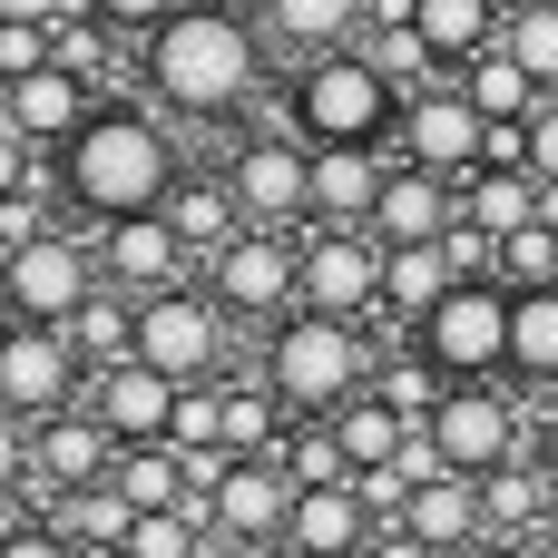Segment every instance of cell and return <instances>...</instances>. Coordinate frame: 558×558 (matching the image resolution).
Returning <instances> with one entry per match:
<instances>
[{
    "instance_id": "cell-43",
    "label": "cell",
    "mask_w": 558,
    "mask_h": 558,
    "mask_svg": "<svg viewBox=\"0 0 558 558\" xmlns=\"http://www.w3.org/2000/svg\"><path fill=\"white\" fill-rule=\"evenodd\" d=\"M88 10H98L108 29H128V39H147V29H167L186 0H88Z\"/></svg>"
},
{
    "instance_id": "cell-33",
    "label": "cell",
    "mask_w": 558,
    "mask_h": 558,
    "mask_svg": "<svg viewBox=\"0 0 558 558\" xmlns=\"http://www.w3.org/2000/svg\"><path fill=\"white\" fill-rule=\"evenodd\" d=\"M69 343L88 353V373H108V363H128V353H137V294H118V284H98V294L78 304V324H69Z\"/></svg>"
},
{
    "instance_id": "cell-25",
    "label": "cell",
    "mask_w": 558,
    "mask_h": 558,
    "mask_svg": "<svg viewBox=\"0 0 558 558\" xmlns=\"http://www.w3.org/2000/svg\"><path fill=\"white\" fill-rule=\"evenodd\" d=\"M167 226L186 235V255L206 265V255H226L235 235H245V206H235V186L216 177V167H186L177 177V196H167Z\"/></svg>"
},
{
    "instance_id": "cell-8",
    "label": "cell",
    "mask_w": 558,
    "mask_h": 558,
    "mask_svg": "<svg viewBox=\"0 0 558 558\" xmlns=\"http://www.w3.org/2000/svg\"><path fill=\"white\" fill-rule=\"evenodd\" d=\"M196 284L235 314V333H275V324L304 304V235H265V226H245L226 255L196 265Z\"/></svg>"
},
{
    "instance_id": "cell-6",
    "label": "cell",
    "mask_w": 558,
    "mask_h": 558,
    "mask_svg": "<svg viewBox=\"0 0 558 558\" xmlns=\"http://www.w3.org/2000/svg\"><path fill=\"white\" fill-rule=\"evenodd\" d=\"M137 363L167 383H235V314L206 284L137 294Z\"/></svg>"
},
{
    "instance_id": "cell-40",
    "label": "cell",
    "mask_w": 558,
    "mask_h": 558,
    "mask_svg": "<svg viewBox=\"0 0 558 558\" xmlns=\"http://www.w3.org/2000/svg\"><path fill=\"white\" fill-rule=\"evenodd\" d=\"M0 558H88V549H78L69 530H49L39 510H20V520H10V539H0Z\"/></svg>"
},
{
    "instance_id": "cell-27",
    "label": "cell",
    "mask_w": 558,
    "mask_h": 558,
    "mask_svg": "<svg viewBox=\"0 0 558 558\" xmlns=\"http://www.w3.org/2000/svg\"><path fill=\"white\" fill-rule=\"evenodd\" d=\"M412 29L432 39V59H441V78H451L461 59L500 49V29H510V0H412Z\"/></svg>"
},
{
    "instance_id": "cell-15",
    "label": "cell",
    "mask_w": 558,
    "mask_h": 558,
    "mask_svg": "<svg viewBox=\"0 0 558 558\" xmlns=\"http://www.w3.org/2000/svg\"><path fill=\"white\" fill-rule=\"evenodd\" d=\"M118 432L78 402V412H49V422H29V510L39 500H59V490H98L108 471H118Z\"/></svg>"
},
{
    "instance_id": "cell-46",
    "label": "cell",
    "mask_w": 558,
    "mask_h": 558,
    "mask_svg": "<svg viewBox=\"0 0 558 558\" xmlns=\"http://www.w3.org/2000/svg\"><path fill=\"white\" fill-rule=\"evenodd\" d=\"M78 10H88V0H0V20H49V29L78 20Z\"/></svg>"
},
{
    "instance_id": "cell-38",
    "label": "cell",
    "mask_w": 558,
    "mask_h": 558,
    "mask_svg": "<svg viewBox=\"0 0 558 558\" xmlns=\"http://www.w3.org/2000/svg\"><path fill=\"white\" fill-rule=\"evenodd\" d=\"M500 284H510V294L558 284V235H549V226H520V235H500Z\"/></svg>"
},
{
    "instance_id": "cell-35",
    "label": "cell",
    "mask_w": 558,
    "mask_h": 558,
    "mask_svg": "<svg viewBox=\"0 0 558 558\" xmlns=\"http://www.w3.org/2000/svg\"><path fill=\"white\" fill-rule=\"evenodd\" d=\"M500 49H510V59H530V78L558 98V0H510Z\"/></svg>"
},
{
    "instance_id": "cell-41",
    "label": "cell",
    "mask_w": 558,
    "mask_h": 558,
    "mask_svg": "<svg viewBox=\"0 0 558 558\" xmlns=\"http://www.w3.org/2000/svg\"><path fill=\"white\" fill-rule=\"evenodd\" d=\"M39 177H49V157H39V147H29V137H20L10 118H0V196H20V186H39Z\"/></svg>"
},
{
    "instance_id": "cell-17",
    "label": "cell",
    "mask_w": 558,
    "mask_h": 558,
    "mask_svg": "<svg viewBox=\"0 0 558 558\" xmlns=\"http://www.w3.org/2000/svg\"><path fill=\"white\" fill-rule=\"evenodd\" d=\"M88 108H98V88H88L69 59H49V69H29V78H10V98H0V118H10L39 157H59V147L88 128Z\"/></svg>"
},
{
    "instance_id": "cell-54",
    "label": "cell",
    "mask_w": 558,
    "mask_h": 558,
    "mask_svg": "<svg viewBox=\"0 0 558 558\" xmlns=\"http://www.w3.org/2000/svg\"><path fill=\"white\" fill-rule=\"evenodd\" d=\"M216 558H255V549H216Z\"/></svg>"
},
{
    "instance_id": "cell-13",
    "label": "cell",
    "mask_w": 558,
    "mask_h": 558,
    "mask_svg": "<svg viewBox=\"0 0 558 558\" xmlns=\"http://www.w3.org/2000/svg\"><path fill=\"white\" fill-rule=\"evenodd\" d=\"M206 530H216V549H275L284 530H294V481H284V461L265 451V461H226V481L206 490V500H186Z\"/></svg>"
},
{
    "instance_id": "cell-56",
    "label": "cell",
    "mask_w": 558,
    "mask_h": 558,
    "mask_svg": "<svg viewBox=\"0 0 558 558\" xmlns=\"http://www.w3.org/2000/svg\"><path fill=\"white\" fill-rule=\"evenodd\" d=\"M0 265H10V255H0Z\"/></svg>"
},
{
    "instance_id": "cell-49",
    "label": "cell",
    "mask_w": 558,
    "mask_h": 558,
    "mask_svg": "<svg viewBox=\"0 0 558 558\" xmlns=\"http://www.w3.org/2000/svg\"><path fill=\"white\" fill-rule=\"evenodd\" d=\"M539 226H549V235H558V186H539Z\"/></svg>"
},
{
    "instance_id": "cell-52",
    "label": "cell",
    "mask_w": 558,
    "mask_h": 558,
    "mask_svg": "<svg viewBox=\"0 0 558 558\" xmlns=\"http://www.w3.org/2000/svg\"><path fill=\"white\" fill-rule=\"evenodd\" d=\"M255 558H304V549H294V539H275V549H255Z\"/></svg>"
},
{
    "instance_id": "cell-51",
    "label": "cell",
    "mask_w": 558,
    "mask_h": 558,
    "mask_svg": "<svg viewBox=\"0 0 558 558\" xmlns=\"http://www.w3.org/2000/svg\"><path fill=\"white\" fill-rule=\"evenodd\" d=\"M373 20H412V0H373Z\"/></svg>"
},
{
    "instance_id": "cell-2",
    "label": "cell",
    "mask_w": 558,
    "mask_h": 558,
    "mask_svg": "<svg viewBox=\"0 0 558 558\" xmlns=\"http://www.w3.org/2000/svg\"><path fill=\"white\" fill-rule=\"evenodd\" d=\"M49 177H59L69 226H88V235L118 226V216H157L186 177V128L157 98H98L88 128L49 157Z\"/></svg>"
},
{
    "instance_id": "cell-23",
    "label": "cell",
    "mask_w": 558,
    "mask_h": 558,
    "mask_svg": "<svg viewBox=\"0 0 558 558\" xmlns=\"http://www.w3.org/2000/svg\"><path fill=\"white\" fill-rule=\"evenodd\" d=\"M451 284H461L451 245H383V314H373V324L412 343V324H422V314H432Z\"/></svg>"
},
{
    "instance_id": "cell-9",
    "label": "cell",
    "mask_w": 558,
    "mask_h": 558,
    "mask_svg": "<svg viewBox=\"0 0 558 558\" xmlns=\"http://www.w3.org/2000/svg\"><path fill=\"white\" fill-rule=\"evenodd\" d=\"M510 284L481 275V284H451L422 324H412V353H432L451 383H510Z\"/></svg>"
},
{
    "instance_id": "cell-21",
    "label": "cell",
    "mask_w": 558,
    "mask_h": 558,
    "mask_svg": "<svg viewBox=\"0 0 558 558\" xmlns=\"http://www.w3.org/2000/svg\"><path fill=\"white\" fill-rule=\"evenodd\" d=\"M255 20H265L275 59L294 69V59H324V49H353V39L373 29V0H255Z\"/></svg>"
},
{
    "instance_id": "cell-10",
    "label": "cell",
    "mask_w": 558,
    "mask_h": 558,
    "mask_svg": "<svg viewBox=\"0 0 558 558\" xmlns=\"http://www.w3.org/2000/svg\"><path fill=\"white\" fill-rule=\"evenodd\" d=\"M88 402V353L59 324H10L0 314V412L10 422H49Z\"/></svg>"
},
{
    "instance_id": "cell-14",
    "label": "cell",
    "mask_w": 558,
    "mask_h": 558,
    "mask_svg": "<svg viewBox=\"0 0 558 558\" xmlns=\"http://www.w3.org/2000/svg\"><path fill=\"white\" fill-rule=\"evenodd\" d=\"M294 314H343V324H373L383 314V245L363 226H314L304 235V304Z\"/></svg>"
},
{
    "instance_id": "cell-50",
    "label": "cell",
    "mask_w": 558,
    "mask_h": 558,
    "mask_svg": "<svg viewBox=\"0 0 558 558\" xmlns=\"http://www.w3.org/2000/svg\"><path fill=\"white\" fill-rule=\"evenodd\" d=\"M441 558H500V539H471V549H441Z\"/></svg>"
},
{
    "instance_id": "cell-1",
    "label": "cell",
    "mask_w": 558,
    "mask_h": 558,
    "mask_svg": "<svg viewBox=\"0 0 558 558\" xmlns=\"http://www.w3.org/2000/svg\"><path fill=\"white\" fill-rule=\"evenodd\" d=\"M284 88V59L255 10L235 0H186L167 29L137 39V98H157L177 128H245Z\"/></svg>"
},
{
    "instance_id": "cell-30",
    "label": "cell",
    "mask_w": 558,
    "mask_h": 558,
    "mask_svg": "<svg viewBox=\"0 0 558 558\" xmlns=\"http://www.w3.org/2000/svg\"><path fill=\"white\" fill-rule=\"evenodd\" d=\"M333 441H343V461H353V481H363V471H392V461L412 451V422H402L383 392H363V402L333 412Z\"/></svg>"
},
{
    "instance_id": "cell-31",
    "label": "cell",
    "mask_w": 558,
    "mask_h": 558,
    "mask_svg": "<svg viewBox=\"0 0 558 558\" xmlns=\"http://www.w3.org/2000/svg\"><path fill=\"white\" fill-rule=\"evenodd\" d=\"M108 481L137 500V520H147V510H186V500H196V481H186V451H177V441H128Z\"/></svg>"
},
{
    "instance_id": "cell-4",
    "label": "cell",
    "mask_w": 558,
    "mask_h": 558,
    "mask_svg": "<svg viewBox=\"0 0 558 558\" xmlns=\"http://www.w3.org/2000/svg\"><path fill=\"white\" fill-rule=\"evenodd\" d=\"M383 353L392 343H373V324H343V314H284L275 333H255V373L294 422H333L343 402H363Z\"/></svg>"
},
{
    "instance_id": "cell-29",
    "label": "cell",
    "mask_w": 558,
    "mask_h": 558,
    "mask_svg": "<svg viewBox=\"0 0 558 558\" xmlns=\"http://www.w3.org/2000/svg\"><path fill=\"white\" fill-rule=\"evenodd\" d=\"M510 383L520 392H558V284H530L510 304Z\"/></svg>"
},
{
    "instance_id": "cell-11",
    "label": "cell",
    "mask_w": 558,
    "mask_h": 558,
    "mask_svg": "<svg viewBox=\"0 0 558 558\" xmlns=\"http://www.w3.org/2000/svg\"><path fill=\"white\" fill-rule=\"evenodd\" d=\"M432 441H441L451 471L490 481L500 461L530 451V402H520V383H451V402L432 412Z\"/></svg>"
},
{
    "instance_id": "cell-48",
    "label": "cell",
    "mask_w": 558,
    "mask_h": 558,
    "mask_svg": "<svg viewBox=\"0 0 558 558\" xmlns=\"http://www.w3.org/2000/svg\"><path fill=\"white\" fill-rule=\"evenodd\" d=\"M500 558H558V530H530V539H500Z\"/></svg>"
},
{
    "instance_id": "cell-28",
    "label": "cell",
    "mask_w": 558,
    "mask_h": 558,
    "mask_svg": "<svg viewBox=\"0 0 558 558\" xmlns=\"http://www.w3.org/2000/svg\"><path fill=\"white\" fill-rule=\"evenodd\" d=\"M39 520L69 530L88 558H118V549H128V530H137V500H128L118 481H98V490H59V500H39Z\"/></svg>"
},
{
    "instance_id": "cell-55",
    "label": "cell",
    "mask_w": 558,
    "mask_h": 558,
    "mask_svg": "<svg viewBox=\"0 0 558 558\" xmlns=\"http://www.w3.org/2000/svg\"><path fill=\"white\" fill-rule=\"evenodd\" d=\"M0 98H10V78H0Z\"/></svg>"
},
{
    "instance_id": "cell-26",
    "label": "cell",
    "mask_w": 558,
    "mask_h": 558,
    "mask_svg": "<svg viewBox=\"0 0 558 558\" xmlns=\"http://www.w3.org/2000/svg\"><path fill=\"white\" fill-rule=\"evenodd\" d=\"M402 530H412V539H432V549H471V539H490V500H481V481H471V471H441V481H422V490H412Z\"/></svg>"
},
{
    "instance_id": "cell-37",
    "label": "cell",
    "mask_w": 558,
    "mask_h": 558,
    "mask_svg": "<svg viewBox=\"0 0 558 558\" xmlns=\"http://www.w3.org/2000/svg\"><path fill=\"white\" fill-rule=\"evenodd\" d=\"M363 49H373L402 88H432V78H441V59H432V39H422L412 20H373V29H363Z\"/></svg>"
},
{
    "instance_id": "cell-19",
    "label": "cell",
    "mask_w": 558,
    "mask_h": 558,
    "mask_svg": "<svg viewBox=\"0 0 558 558\" xmlns=\"http://www.w3.org/2000/svg\"><path fill=\"white\" fill-rule=\"evenodd\" d=\"M177 392H186V383L147 373L137 353H128V363H108V373H88V412H98L118 441H167V432H177Z\"/></svg>"
},
{
    "instance_id": "cell-42",
    "label": "cell",
    "mask_w": 558,
    "mask_h": 558,
    "mask_svg": "<svg viewBox=\"0 0 558 558\" xmlns=\"http://www.w3.org/2000/svg\"><path fill=\"white\" fill-rule=\"evenodd\" d=\"M0 500L29 510V422H10V412H0Z\"/></svg>"
},
{
    "instance_id": "cell-24",
    "label": "cell",
    "mask_w": 558,
    "mask_h": 558,
    "mask_svg": "<svg viewBox=\"0 0 558 558\" xmlns=\"http://www.w3.org/2000/svg\"><path fill=\"white\" fill-rule=\"evenodd\" d=\"M451 88L490 118V128H530L539 108H549V88L530 78V59H510V49H481V59H461L451 69Z\"/></svg>"
},
{
    "instance_id": "cell-16",
    "label": "cell",
    "mask_w": 558,
    "mask_h": 558,
    "mask_svg": "<svg viewBox=\"0 0 558 558\" xmlns=\"http://www.w3.org/2000/svg\"><path fill=\"white\" fill-rule=\"evenodd\" d=\"M98 275H108L118 294H167V284H196V255H186V235H177L167 206H157V216L98 226Z\"/></svg>"
},
{
    "instance_id": "cell-44",
    "label": "cell",
    "mask_w": 558,
    "mask_h": 558,
    "mask_svg": "<svg viewBox=\"0 0 558 558\" xmlns=\"http://www.w3.org/2000/svg\"><path fill=\"white\" fill-rule=\"evenodd\" d=\"M520 137H530V147H520V167H530L539 186H558V98L530 118V128H520Z\"/></svg>"
},
{
    "instance_id": "cell-45",
    "label": "cell",
    "mask_w": 558,
    "mask_h": 558,
    "mask_svg": "<svg viewBox=\"0 0 558 558\" xmlns=\"http://www.w3.org/2000/svg\"><path fill=\"white\" fill-rule=\"evenodd\" d=\"M530 461L558 481V392H530Z\"/></svg>"
},
{
    "instance_id": "cell-34",
    "label": "cell",
    "mask_w": 558,
    "mask_h": 558,
    "mask_svg": "<svg viewBox=\"0 0 558 558\" xmlns=\"http://www.w3.org/2000/svg\"><path fill=\"white\" fill-rule=\"evenodd\" d=\"M275 461H284V481H294V490H333V481H353V461H343L333 422H294V432L275 441Z\"/></svg>"
},
{
    "instance_id": "cell-12",
    "label": "cell",
    "mask_w": 558,
    "mask_h": 558,
    "mask_svg": "<svg viewBox=\"0 0 558 558\" xmlns=\"http://www.w3.org/2000/svg\"><path fill=\"white\" fill-rule=\"evenodd\" d=\"M412 167H432V177H451V186H471L481 167H490V118L451 88V78H432V88H412V108H402V137H392Z\"/></svg>"
},
{
    "instance_id": "cell-7",
    "label": "cell",
    "mask_w": 558,
    "mask_h": 558,
    "mask_svg": "<svg viewBox=\"0 0 558 558\" xmlns=\"http://www.w3.org/2000/svg\"><path fill=\"white\" fill-rule=\"evenodd\" d=\"M108 275H98V235L88 226H49V235H29V245H10V265H0V314L10 324H78V304L98 294Z\"/></svg>"
},
{
    "instance_id": "cell-39",
    "label": "cell",
    "mask_w": 558,
    "mask_h": 558,
    "mask_svg": "<svg viewBox=\"0 0 558 558\" xmlns=\"http://www.w3.org/2000/svg\"><path fill=\"white\" fill-rule=\"evenodd\" d=\"M59 59V29L49 20H0V78H29Z\"/></svg>"
},
{
    "instance_id": "cell-53",
    "label": "cell",
    "mask_w": 558,
    "mask_h": 558,
    "mask_svg": "<svg viewBox=\"0 0 558 558\" xmlns=\"http://www.w3.org/2000/svg\"><path fill=\"white\" fill-rule=\"evenodd\" d=\"M10 520H20V500H0V539H10Z\"/></svg>"
},
{
    "instance_id": "cell-20",
    "label": "cell",
    "mask_w": 558,
    "mask_h": 558,
    "mask_svg": "<svg viewBox=\"0 0 558 558\" xmlns=\"http://www.w3.org/2000/svg\"><path fill=\"white\" fill-rule=\"evenodd\" d=\"M451 226H461V186L402 157L392 186H383V206H373V245H441Z\"/></svg>"
},
{
    "instance_id": "cell-18",
    "label": "cell",
    "mask_w": 558,
    "mask_h": 558,
    "mask_svg": "<svg viewBox=\"0 0 558 558\" xmlns=\"http://www.w3.org/2000/svg\"><path fill=\"white\" fill-rule=\"evenodd\" d=\"M402 147H314V226H363L373 235V206L392 186Z\"/></svg>"
},
{
    "instance_id": "cell-47",
    "label": "cell",
    "mask_w": 558,
    "mask_h": 558,
    "mask_svg": "<svg viewBox=\"0 0 558 558\" xmlns=\"http://www.w3.org/2000/svg\"><path fill=\"white\" fill-rule=\"evenodd\" d=\"M363 558H441V549H432V539H412V530L392 520V530H383V539H373V549H363Z\"/></svg>"
},
{
    "instance_id": "cell-3",
    "label": "cell",
    "mask_w": 558,
    "mask_h": 558,
    "mask_svg": "<svg viewBox=\"0 0 558 558\" xmlns=\"http://www.w3.org/2000/svg\"><path fill=\"white\" fill-rule=\"evenodd\" d=\"M275 108H284V128H294L304 147H392V137H402L412 88H402V78L353 39V49L294 59V69H284V88H275Z\"/></svg>"
},
{
    "instance_id": "cell-32",
    "label": "cell",
    "mask_w": 558,
    "mask_h": 558,
    "mask_svg": "<svg viewBox=\"0 0 558 558\" xmlns=\"http://www.w3.org/2000/svg\"><path fill=\"white\" fill-rule=\"evenodd\" d=\"M461 216L490 226V235H520V226H539V177L530 167H481L461 186Z\"/></svg>"
},
{
    "instance_id": "cell-5",
    "label": "cell",
    "mask_w": 558,
    "mask_h": 558,
    "mask_svg": "<svg viewBox=\"0 0 558 558\" xmlns=\"http://www.w3.org/2000/svg\"><path fill=\"white\" fill-rule=\"evenodd\" d=\"M216 177L235 186L245 226H265V235H314V147L284 128V108H275V98H265L245 128H226Z\"/></svg>"
},
{
    "instance_id": "cell-22",
    "label": "cell",
    "mask_w": 558,
    "mask_h": 558,
    "mask_svg": "<svg viewBox=\"0 0 558 558\" xmlns=\"http://www.w3.org/2000/svg\"><path fill=\"white\" fill-rule=\"evenodd\" d=\"M304 558H363L383 539V520H373V500L353 490V481H333V490H294V530H284Z\"/></svg>"
},
{
    "instance_id": "cell-36",
    "label": "cell",
    "mask_w": 558,
    "mask_h": 558,
    "mask_svg": "<svg viewBox=\"0 0 558 558\" xmlns=\"http://www.w3.org/2000/svg\"><path fill=\"white\" fill-rule=\"evenodd\" d=\"M118 558H216V530H206L196 510H147Z\"/></svg>"
}]
</instances>
